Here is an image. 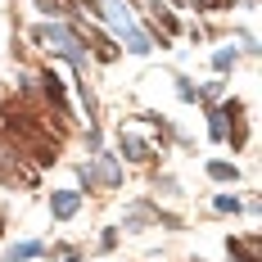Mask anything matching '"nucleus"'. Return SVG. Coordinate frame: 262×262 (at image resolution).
Segmentation results:
<instances>
[{"mask_svg": "<svg viewBox=\"0 0 262 262\" xmlns=\"http://www.w3.org/2000/svg\"><path fill=\"white\" fill-rule=\"evenodd\" d=\"M81 185H86V190H91V185L118 190V185H122V163H118L113 154H95V163L81 167Z\"/></svg>", "mask_w": 262, "mask_h": 262, "instance_id": "f257e3e1", "label": "nucleus"}, {"mask_svg": "<svg viewBox=\"0 0 262 262\" xmlns=\"http://www.w3.org/2000/svg\"><path fill=\"white\" fill-rule=\"evenodd\" d=\"M77 208H81V190H54L50 194V212L59 217V222H68Z\"/></svg>", "mask_w": 262, "mask_h": 262, "instance_id": "f03ea898", "label": "nucleus"}, {"mask_svg": "<svg viewBox=\"0 0 262 262\" xmlns=\"http://www.w3.org/2000/svg\"><path fill=\"white\" fill-rule=\"evenodd\" d=\"M118 145H122V154H127L131 163H149V158H154V149H149L136 131H122V136H118Z\"/></svg>", "mask_w": 262, "mask_h": 262, "instance_id": "7ed1b4c3", "label": "nucleus"}, {"mask_svg": "<svg viewBox=\"0 0 262 262\" xmlns=\"http://www.w3.org/2000/svg\"><path fill=\"white\" fill-rule=\"evenodd\" d=\"M226 249H231V258L235 262H258V239H226Z\"/></svg>", "mask_w": 262, "mask_h": 262, "instance_id": "20e7f679", "label": "nucleus"}, {"mask_svg": "<svg viewBox=\"0 0 262 262\" xmlns=\"http://www.w3.org/2000/svg\"><path fill=\"white\" fill-rule=\"evenodd\" d=\"M154 23L163 27V36H177V27H181L177 18H172V9H167V5H158V0H154Z\"/></svg>", "mask_w": 262, "mask_h": 262, "instance_id": "39448f33", "label": "nucleus"}, {"mask_svg": "<svg viewBox=\"0 0 262 262\" xmlns=\"http://www.w3.org/2000/svg\"><path fill=\"white\" fill-rule=\"evenodd\" d=\"M122 36H127V50H131V54H149V50H154V46H149V36H145V32H136V27H127Z\"/></svg>", "mask_w": 262, "mask_h": 262, "instance_id": "423d86ee", "label": "nucleus"}, {"mask_svg": "<svg viewBox=\"0 0 262 262\" xmlns=\"http://www.w3.org/2000/svg\"><path fill=\"white\" fill-rule=\"evenodd\" d=\"M27 258H41V244H36V239H27V244H14V249H9V262H27Z\"/></svg>", "mask_w": 262, "mask_h": 262, "instance_id": "0eeeda50", "label": "nucleus"}, {"mask_svg": "<svg viewBox=\"0 0 262 262\" xmlns=\"http://www.w3.org/2000/svg\"><path fill=\"white\" fill-rule=\"evenodd\" d=\"M208 177L212 181H235L239 172H235V163H208Z\"/></svg>", "mask_w": 262, "mask_h": 262, "instance_id": "6e6552de", "label": "nucleus"}, {"mask_svg": "<svg viewBox=\"0 0 262 262\" xmlns=\"http://www.w3.org/2000/svg\"><path fill=\"white\" fill-rule=\"evenodd\" d=\"M212 204H217V212H239V199H231V194H217Z\"/></svg>", "mask_w": 262, "mask_h": 262, "instance_id": "1a4fd4ad", "label": "nucleus"}, {"mask_svg": "<svg viewBox=\"0 0 262 262\" xmlns=\"http://www.w3.org/2000/svg\"><path fill=\"white\" fill-rule=\"evenodd\" d=\"M177 95H181V100H199V91H194L185 77H177Z\"/></svg>", "mask_w": 262, "mask_h": 262, "instance_id": "9d476101", "label": "nucleus"}, {"mask_svg": "<svg viewBox=\"0 0 262 262\" xmlns=\"http://www.w3.org/2000/svg\"><path fill=\"white\" fill-rule=\"evenodd\" d=\"M212 63H217V68H222V73H226V68H231V63H235V50H222V54H217V59H212Z\"/></svg>", "mask_w": 262, "mask_h": 262, "instance_id": "9b49d317", "label": "nucleus"}]
</instances>
